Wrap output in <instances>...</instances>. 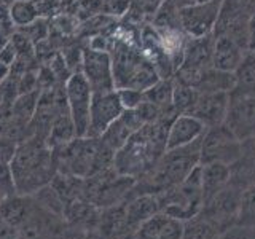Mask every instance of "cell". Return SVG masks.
I'll return each instance as SVG.
<instances>
[{
	"label": "cell",
	"instance_id": "cell-13",
	"mask_svg": "<svg viewBox=\"0 0 255 239\" xmlns=\"http://www.w3.org/2000/svg\"><path fill=\"white\" fill-rule=\"evenodd\" d=\"M142 126H143V121L140 115L137 114V110L125 109L123 114L101 135V140L106 143L112 151H115V155H117V151L122 148L128 142V139H129L135 131H139Z\"/></svg>",
	"mask_w": 255,
	"mask_h": 239
},
{
	"label": "cell",
	"instance_id": "cell-16",
	"mask_svg": "<svg viewBox=\"0 0 255 239\" xmlns=\"http://www.w3.org/2000/svg\"><path fill=\"white\" fill-rule=\"evenodd\" d=\"M249 50H246L238 42L227 34H214V56H212V67L235 72L236 67L241 64L243 58Z\"/></svg>",
	"mask_w": 255,
	"mask_h": 239
},
{
	"label": "cell",
	"instance_id": "cell-29",
	"mask_svg": "<svg viewBox=\"0 0 255 239\" xmlns=\"http://www.w3.org/2000/svg\"><path fill=\"white\" fill-rule=\"evenodd\" d=\"M183 231H185V222L167 215L156 239H183Z\"/></svg>",
	"mask_w": 255,
	"mask_h": 239
},
{
	"label": "cell",
	"instance_id": "cell-21",
	"mask_svg": "<svg viewBox=\"0 0 255 239\" xmlns=\"http://www.w3.org/2000/svg\"><path fill=\"white\" fill-rule=\"evenodd\" d=\"M183 239H230V235L198 214L185 222Z\"/></svg>",
	"mask_w": 255,
	"mask_h": 239
},
{
	"label": "cell",
	"instance_id": "cell-39",
	"mask_svg": "<svg viewBox=\"0 0 255 239\" xmlns=\"http://www.w3.org/2000/svg\"><path fill=\"white\" fill-rule=\"evenodd\" d=\"M193 2H211V0H193Z\"/></svg>",
	"mask_w": 255,
	"mask_h": 239
},
{
	"label": "cell",
	"instance_id": "cell-31",
	"mask_svg": "<svg viewBox=\"0 0 255 239\" xmlns=\"http://www.w3.org/2000/svg\"><path fill=\"white\" fill-rule=\"evenodd\" d=\"M13 195H16V188L11 177V171L10 167H5V169H0V203Z\"/></svg>",
	"mask_w": 255,
	"mask_h": 239
},
{
	"label": "cell",
	"instance_id": "cell-3",
	"mask_svg": "<svg viewBox=\"0 0 255 239\" xmlns=\"http://www.w3.org/2000/svg\"><path fill=\"white\" fill-rule=\"evenodd\" d=\"M201 139L185 147L169 148L151 169L134 183L131 195L135 193H163L177 187L199 166Z\"/></svg>",
	"mask_w": 255,
	"mask_h": 239
},
{
	"label": "cell",
	"instance_id": "cell-12",
	"mask_svg": "<svg viewBox=\"0 0 255 239\" xmlns=\"http://www.w3.org/2000/svg\"><path fill=\"white\" fill-rule=\"evenodd\" d=\"M225 124L239 140L255 137V96L231 98Z\"/></svg>",
	"mask_w": 255,
	"mask_h": 239
},
{
	"label": "cell",
	"instance_id": "cell-18",
	"mask_svg": "<svg viewBox=\"0 0 255 239\" xmlns=\"http://www.w3.org/2000/svg\"><path fill=\"white\" fill-rule=\"evenodd\" d=\"M201 167V190H203V203L206 204L217 193L225 188L230 182V166L220 163H207L199 164ZM203 204V206H204Z\"/></svg>",
	"mask_w": 255,
	"mask_h": 239
},
{
	"label": "cell",
	"instance_id": "cell-37",
	"mask_svg": "<svg viewBox=\"0 0 255 239\" xmlns=\"http://www.w3.org/2000/svg\"><path fill=\"white\" fill-rule=\"evenodd\" d=\"M231 239V238H230ZM235 239H255V233L254 235H246V236H239V238H235Z\"/></svg>",
	"mask_w": 255,
	"mask_h": 239
},
{
	"label": "cell",
	"instance_id": "cell-34",
	"mask_svg": "<svg viewBox=\"0 0 255 239\" xmlns=\"http://www.w3.org/2000/svg\"><path fill=\"white\" fill-rule=\"evenodd\" d=\"M75 2H77V0H59V10H58V13L69 10V8L74 5Z\"/></svg>",
	"mask_w": 255,
	"mask_h": 239
},
{
	"label": "cell",
	"instance_id": "cell-7",
	"mask_svg": "<svg viewBox=\"0 0 255 239\" xmlns=\"http://www.w3.org/2000/svg\"><path fill=\"white\" fill-rule=\"evenodd\" d=\"M66 90V101L67 110L70 114L72 121L75 124V131L78 137H85L88 134V126H90V110L93 101V90L88 85L85 77L77 72L72 74L64 85Z\"/></svg>",
	"mask_w": 255,
	"mask_h": 239
},
{
	"label": "cell",
	"instance_id": "cell-32",
	"mask_svg": "<svg viewBox=\"0 0 255 239\" xmlns=\"http://www.w3.org/2000/svg\"><path fill=\"white\" fill-rule=\"evenodd\" d=\"M104 2H106L107 14L114 16L117 19H122L131 5V0H104Z\"/></svg>",
	"mask_w": 255,
	"mask_h": 239
},
{
	"label": "cell",
	"instance_id": "cell-4",
	"mask_svg": "<svg viewBox=\"0 0 255 239\" xmlns=\"http://www.w3.org/2000/svg\"><path fill=\"white\" fill-rule=\"evenodd\" d=\"M58 172L86 179L109 167H114L115 151H112L101 137H75L64 147L54 150Z\"/></svg>",
	"mask_w": 255,
	"mask_h": 239
},
{
	"label": "cell",
	"instance_id": "cell-10",
	"mask_svg": "<svg viewBox=\"0 0 255 239\" xmlns=\"http://www.w3.org/2000/svg\"><path fill=\"white\" fill-rule=\"evenodd\" d=\"M125 112L117 90L93 93L88 137H101L107 127Z\"/></svg>",
	"mask_w": 255,
	"mask_h": 239
},
{
	"label": "cell",
	"instance_id": "cell-1",
	"mask_svg": "<svg viewBox=\"0 0 255 239\" xmlns=\"http://www.w3.org/2000/svg\"><path fill=\"white\" fill-rule=\"evenodd\" d=\"M175 118L143 124L117 151L114 167L120 175L137 180L153 167L167 150V131Z\"/></svg>",
	"mask_w": 255,
	"mask_h": 239
},
{
	"label": "cell",
	"instance_id": "cell-25",
	"mask_svg": "<svg viewBox=\"0 0 255 239\" xmlns=\"http://www.w3.org/2000/svg\"><path fill=\"white\" fill-rule=\"evenodd\" d=\"M163 0H131L129 10L123 16L122 19H126L134 24H148L153 19L158 8L161 6Z\"/></svg>",
	"mask_w": 255,
	"mask_h": 239
},
{
	"label": "cell",
	"instance_id": "cell-23",
	"mask_svg": "<svg viewBox=\"0 0 255 239\" xmlns=\"http://www.w3.org/2000/svg\"><path fill=\"white\" fill-rule=\"evenodd\" d=\"M40 18H43V16L37 0H13L10 3V21L14 30L26 27Z\"/></svg>",
	"mask_w": 255,
	"mask_h": 239
},
{
	"label": "cell",
	"instance_id": "cell-6",
	"mask_svg": "<svg viewBox=\"0 0 255 239\" xmlns=\"http://www.w3.org/2000/svg\"><path fill=\"white\" fill-rule=\"evenodd\" d=\"M212 56H214V34L198 38L187 40L185 50L180 61V66L174 74L177 82L193 86L207 69L212 67Z\"/></svg>",
	"mask_w": 255,
	"mask_h": 239
},
{
	"label": "cell",
	"instance_id": "cell-14",
	"mask_svg": "<svg viewBox=\"0 0 255 239\" xmlns=\"http://www.w3.org/2000/svg\"><path fill=\"white\" fill-rule=\"evenodd\" d=\"M230 183L241 191L255 185V137L241 140V155L230 167Z\"/></svg>",
	"mask_w": 255,
	"mask_h": 239
},
{
	"label": "cell",
	"instance_id": "cell-2",
	"mask_svg": "<svg viewBox=\"0 0 255 239\" xmlns=\"http://www.w3.org/2000/svg\"><path fill=\"white\" fill-rule=\"evenodd\" d=\"M10 171L16 193L34 195L50 185L58 174L56 153L46 140L26 137L16 145Z\"/></svg>",
	"mask_w": 255,
	"mask_h": 239
},
{
	"label": "cell",
	"instance_id": "cell-26",
	"mask_svg": "<svg viewBox=\"0 0 255 239\" xmlns=\"http://www.w3.org/2000/svg\"><path fill=\"white\" fill-rule=\"evenodd\" d=\"M59 13H69L75 21L82 24L98 14H107V10H106V2H104V0H77L69 10L59 11Z\"/></svg>",
	"mask_w": 255,
	"mask_h": 239
},
{
	"label": "cell",
	"instance_id": "cell-5",
	"mask_svg": "<svg viewBox=\"0 0 255 239\" xmlns=\"http://www.w3.org/2000/svg\"><path fill=\"white\" fill-rule=\"evenodd\" d=\"M239 155H241V140L231 132L225 123L207 127L201 137L199 164L220 163L231 167L238 161Z\"/></svg>",
	"mask_w": 255,
	"mask_h": 239
},
{
	"label": "cell",
	"instance_id": "cell-8",
	"mask_svg": "<svg viewBox=\"0 0 255 239\" xmlns=\"http://www.w3.org/2000/svg\"><path fill=\"white\" fill-rule=\"evenodd\" d=\"M80 74L85 77L93 93L115 90L114 66H112L110 51L107 50H99V48L83 43Z\"/></svg>",
	"mask_w": 255,
	"mask_h": 239
},
{
	"label": "cell",
	"instance_id": "cell-30",
	"mask_svg": "<svg viewBox=\"0 0 255 239\" xmlns=\"http://www.w3.org/2000/svg\"><path fill=\"white\" fill-rule=\"evenodd\" d=\"M117 91L120 96V101H122L126 110L137 109L143 102V91L139 90H117Z\"/></svg>",
	"mask_w": 255,
	"mask_h": 239
},
{
	"label": "cell",
	"instance_id": "cell-17",
	"mask_svg": "<svg viewBox=\"0 0 255 239\" xmlns=\"http://www.w3.org/2000/svg\"><path fill=\"white\" fill-rule=\"evenodd\" d=\"M158 212H161V203L155 193H135L128 198V201L125 203L126 220L132 235L142 222H145Z\"/></svg>",
	"mask_w": 255,
	"mask_h": 239
},
{
	"label": "cell",
	"instance_id": "cell-24",
	"mask_svg": "<svg viewBox=\"0 0 255 239\" xmlns=\"http://www.w3.org/2000/svg\"><path fill=\"white\" fill-rule=\"evenodd\" d=\"M172 93H174V80L172 78H159L155 85L143 91V99L151 102L161 110H175L172 106Z\"/></svg>",
	"mask_w": 255,
	"mask_h": 239
},
{
	"label": "cell",
	"instance_id": "cell-38",
	"mask_svg": "<svg viewBox=\"0 0 255 239\" xmlns=\"http://www.w3.org/2000/svg\"><path fill=\"white\" fill-rule=\"evenodd\" d=\"M251 13H255V0H251Z\"/></svg>",
	"mask_w": 255,
	"mask_h": 239
},
{
	"label": "cell",
	"instance_id": "cell-15",
	"mask_svg": "<svg viewBox=\"0 0 255 239\" xmlns=\"http://www.w3.org/2000/svg\"><path fill=\"white\" fill-rule=\"evenodd\" d=\"M207 127L191 115H177L167 131V150L185 147L203 137Z\"/></svg>",
	"mask_w": 255,
	"mask_h": 239
},
{
	"label": "cell",
	"instance_id": "cell-19",
	"mask_svg": "<svg viewBox=\"0 0 255 239\" xmlns=\"http://www.w3.org/2000/svg\"><path fill=\"white\" fill-rule=\"evenodd\" d=\"M235 86L230 98H251L255 96V51L249 50L236 67Z\"/></svg>",
	"mask_w": 255,
	"mask_h": 239
},
{
	"label": "cell",
	"instance_id": "cell-11",
	"mask_svg": "<svg viewBox=\"0 0 255 239\" xmlns=\"http://www.w3.org/2000/svg\"><path fill=\"white\" fill-rule=\"evenodd\" d=\"M230 93H198L195 104L185 115L199 120L206 127L223 124L230 109Z\"/></svg>",
	"mask_w": 255,
	"mask_h": 239
},
{
	"label": "cell",
	"instance_id": "cell-33",
	"mask_svg": "<svg viewBox=\"0 0 255 239\" xmlns=\"http://www.w3.org/2000/svg\"><path fill=\"white\" fill-rule=\"evenodd\" d=\"M0 239H19L18 230L13 225H10V223L3 219L2 214H0Z\"/></svg>",
	"mask_w": 255,
	"mask_h": 239
},
{
	"label": "cell",
	"instance_id": "cell-22",
	"mask_svg": "<svg viewBox=\"0 0 255 239\" xmlns=\"http://www.w3.org/2000/svg\"><path fill=\"white\" fill-rule=\"evenodd\" d=\"M75 137H78V135L75 131V124L70 118V114L69 112H62V114H59L58 118L54 120L51 131L48 134L46 143L53 150H58L66 145V143L72 142Z\"/></svg>",
	"mask_w": 255,
	"mask_h": 239
},
{
	"label": "cell",
	"instance_id": "cell-9",
	"mask_svg": "<svg viewBox=\"0 0 255 239\" xmlns=\"http://www.w3.org/2000/svg\"><path fill=\"white\" fill-rule=\"evenodd\" d=\"M222 0L195 2L180 10V24L190 38L206 37L214 34L220 16Z\"/></svg>",
	"mask_w": 255,
	"mask_h": 239
},
{
	"label": "cell",
	"instance_id": "cell-35",
	"mask_svg": "<svg viewBox=\"0 0 255 239\" xmlns=\"http://www.w3.org/2000/svg\"><path fill=\"white\" fill-rule=\"evenodd\" d=\"M167 2H171V3H174L175 6H179L180 10L182 8H185V6H188V5H191V3H195L193 0H167Z\"/></svg>",
	"mask_w": 255,
	"mask_h": 239
},
{
	"label": "cell",
	"instance_id": "cell-27",
	"mask_svg": "<svg viewBox=\"0 0 255 239\" xmlns=\"http://www.w3.org/2000/svg\"><path fill=\"white\" fill-rule=\"evenodd\" d=\"M174 93H172V106L179 115H185L190 112L191 106L195 104L198 98V91L193 86L185 85L182 82H177L174 77Z\"/></svg>",
	"mask_w": 255,
	"mask_h": 239
},
{
	"label": "cell",
	"instance_id": "cell-40",
	"mask_svg": "<svg viewBox=\"0 0 255 239\" xmlns=\"http://www.w3.org/2000/svg\"><path fill=\"white\" fill-rule=\"evenodd\" d=\"M2 98H3V96H2V88H0V104H2Z\"/></svg>",
	"mask_w": 255,
	"mask_h": 239
},
{
	"label": "cell",
	"instance_id": "cell-28",
	"mask_svg": "<svg viewBox=\"0 0 255 239\" xmlns=\"http://www.w3.org/2000/svg\"><path fill=\"white\" fill-rule=\"evenodd\" d=\"M244 16H252L251 0H222L217 26L238 19V18H244Z\"/></svg>",
	"mask_w": 255,
	"mask_h": 239
},
{
	"label": "cell",
	"instance_id": "cell-36",
	"mask_svg": "<svg viewBox=\"0 0 255 239\" xmlns=\"http://www.w3.org/2000/svg\"><path fill=\"white\" fill-rule=\"evenodd\" d=\"M45 2H48V3H51L53 6H56L59 10V0H45Z\"/></svg>",
	"mask_w": 255,
	"mask_h": 239
},
{
	"label": "cell",
	"instance_id": "cell-20",
	"mask_svg": "<svg viewBox=\"0 0 255 239\" xmlns=\"http://www.w3.org/2000/svg\"><path fill=\"white\" fill-rule=\"evenodd\" d=\"M233 86H235L233 72L211 67L198 80L195 90L198 93H231L233 91Z\"/></svg>",
	"mask_w": 255,
	"mask_h": 239
}]
</instances>
